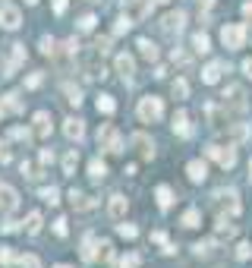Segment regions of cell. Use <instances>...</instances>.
Instances as JSON below:
<instances>
[{"label": "cell", "mask_w": 252, "mask_h": 268, "mask_svg": "<svg viewBox=\"0 0 252 268\" xmlns=\"http://www.w3.org/2000/svg\"><path fill=\"white\" fill-rule=\"evenodd\" d=\"M19 265H22V268H41L35 256H22V259H19Z\"/></svg>", "instance_id": "cell-47"}, {"label": "cell", "mask_w": 252, "mask_h": 268, "mask_svg": "<svg viewBox=\"0 0 252 268\" xmlns=\"http://www.w3.org/2000/svg\"><path fill=\"white\" fill-rule=\"evenodd\" d=\"M107 47H111V38H95V51L98 54H104Z\"/></svg>", "instance_id": "cell-50"}, {"label": "cell", "mask_w": 252, "mask_h": 268, "mask_svg": "<svg viewBox=\"0 0 252 268\" xmlns=\"http://www.w3.org/2000/svg\"><path fill=\"white\" fill-rule=\"evenodd\" d=\"M41 199L51 202V205H57V202H60V189H57V186H44V189H41Z\"/></svg>", "instance_id": "cell-30"}, {"label": "cell", "mask_w": 252, "mask_h": 268, "mask_svg": "<svg viewBox=\"0 0 252 268\" xmlns=\"http://www.w3.org/2000/svg\"><path fill=\"white\" fill-rule=\"evenodd\" d=\"M76 164H79V152H76V149H69L66 158H63V174H66V177H69V174H76Z\"/></svg>", "instance_id": "cell-25"}, {"label": "cell", "mask_w": 252, "mask_h": 268, "mask_svg": "<svg viewBox=\"0 0 252 268\" xmlns=\"http://www.w3.org/2000/svg\"><path fill=\"white\" fill-rule=\"evenodd\" d=\"M104 174H107V167H104V161H92V164H88V177H92V180H104Z\"/></svg>", "instance_id": "cell-28"}, {"label": "cell", "mask_w": 252, "mask_h": 268, "mask_svg": "<svg viewBox=\"0 0 252 268\" xmlns=\"http://www.w3.org/2000/svg\"><path fill=\"white\" fill-rule=\"evenodd\" d=\"M246 136H249V127H246V123H237V127L230 130V142H243Z\"/></svg>", "instance_id": "cell-33"}, {"label": "cell", "mask_w": 252, "mask_h": 268, "mask_svg": "<svg viewBox=\"0 0 252 268\" xmlns=\"http://www.w3.org/2000/svg\"><path fill=\"white\" fill-rule=\"evenodd\" d=\"M155 196H158V205H161V208H170V202H173L170 186H158V189H155Z\"/></svg>", "instance_id": "cell-26"}, {"label": "cell", "mask_w": 252, "mask_h": 268, "mask_svg": "<svg viewBox=\"0 0 252 268\" xmlns=\"http://www.w3.org/2000/svg\"><path fill=\"white\" fill-rule=\"evenodd\" d=\"M0 111H7V114H19V111H22V101H19V95H16V92L4 95V98H0Z\"/></svg>", "instance_id": "cell-19"}, {"label": "cell", "mask_w": 252, "mask_h": 268, "mask_svg": "<svg viewBox=\"0 0 252 268\" xmlns=\"http://www.w3.org/2000/svg\"><path fill=\"white\" fill-rule=\"evenodd\" d=\"M32 127H35V136L47 139V136H51V114H47V111H38V114L32 117Z\"/></svg>", "instance_id": "cell-13"}, {"label": "cell", "mask_w": 252, "mask_h": 268, "mask_svg": "<svg viewBox=\"0 0 252 268\" xmlns=\"http://www.w3.org/2000/svg\"><path fill=\"white\" fill-rule=\"evenodd\" d=\"M249 256H252V246L249 243H240L237 246V259H249Z\"/></svg>", "instance_id": "cell-45"}, {"label": "cell", "mask_w": 252, "mask_h": 268, "mask_svg": "<svg viewBox=\"0 0 252 268\" xmlns=\"http://www.w3.org/2000/svg\"><path fill=\"white\" fill-rule=\"evenodd\" d=\"M114 111H117V101L111 95H101L98 98V114H114Z\"/></svg>", "instance_id": "cell-27"}, {"label": "cell", "mask_w": 252, "mask_h": 268, "mask_svg": "<svg viewBox=\"0 0 252 268\" xmlns=\"http://www.w3.org/2000/svg\"><path fill=\"white\" fill-rule=\"evenodd\" d=\"M4 230H7V234H16V230H19V224H16V221H7Z\"/></svg>", "instance_id": "cell-54"}, {"label": "cell", "mask_w": 252, "mask_h": 268, "mask_svg": "<svg viewBox=\"0 0 252 268\" xmlns=\"http://www.w3.org/2000/svg\"><path fill=\"white\" fill-rule=\"evenodd\" d=\"M95 249H98V240H95V234H85V240H82V259L85 262H95Z\"/></svg>", "instance_id": "cell-21"}, {"label": "cell", "mask_w": 252, "mask_h": 268, "mask_svg": "<svg viewBox=\"0 0 252 268\" xmlns=\"http://www.w3.org/2000/svg\"><path fill=\"white\" fill-rule=\"evenodd\" d=\"M224 107L233 114H243L246 111V92L240 85H227V92H224Z\"/></svg>", "instance_id": "cell-6"}, {"label": "cell", "mask_w": 252, "mask_h": 268, "mask_svg": "<svg viewBox=\"0 0 252 268\" xmlns=\"http://www.w3.org/2000/svg\"><path fill=\"white\" fill-rule=\"evenodd\" d=\"M38 230H41V211H32L29 218H26V234H29V237H35Z\"/></svg>", "instance_id": "cell-24"}, {"label": "cell", "mask_w": 252, "mask_h": 268, "mask_svg": "<svg viewBox=\"0 0 252 268\" xmlns=\"http://www.w3.org/2000/svg\"><path fill=\"white\" fill-rule=\"evenodd\" d=\"M26 85H29V88H38V85H41V73H32V76L26 79Z\"/></svg>", "instance_id": "cell-51"}, {"label": "cell", "mask_w": 252, "mask_h": 268, "mask_svg": "<svg viewBox=\"0 0 252 268\" xmlns=\"http://www.w3.org/2000/svg\"><path fill=\"white\" fill-rule=\"evenodd\" d=\"M114 66H117V73H120L123 79H133V73H136V60L130 57V54H117Z\"/></svg>", "instance_id": "cell-14"}, {"label": "cell", "mask_w": 252, "mask_h": 268, "mask_svg": "<svg viewBox=\"0 0 252 268\" xmlns=\"http://www.w3.org/2000/svg\"><path fill=\"white\" fill-rule=\"evenodd\" d=\"M0 26L4 29H19L22 26V13H19V7H13V4H0Z\"/></svg>", "instance_id": "cell-9"}, {"label": "cell", "mask_w": 252, "mask_h": 268, "mask_svg": "<svg viewBox=\"0 0 252 268\" xmlns=\"http://www.w3.org/2000/svg\"><path fill=\"white\" fill-rule=\"evenodd\" d=\"M82 73H85V79H104L107 73H104V63H101V54L98 51H92L88 57H82Z\"/></svg>", "instance_id": "cell-7"}, {"label": "cell", "mask_w": 252, "mask_h": 268, "mask_svg": "<svg viewBox=\"0 0 252 268\" xmlns=\"http://www.w3.org/2000/svg\"><path fill=\"white\" fill-rule=\"evenodd\" d=\"M136 265H139V256H136V253H130V256L120 259V268H136Z\"/></svg>", "instance_id": "cell-43"}, {"label": "cell", "mask_w": 252, "mask_h": 268, "mask_svg": "<svg viewBox=\"0 0 252 268\" xmlns=\"http://www.w3.org/2000/svg\"><path fill=\"white\" fill-rule=\"evenodd\" d=\"M79 29H82V32H92V29H95V16H92V13H85L82 19H79Z\"/></svg>", "instance_id": "cell-40"}, {"label": "cell", "mask_w": 252, "mask_h": 268, "mask_svg": "<svg viewBox=\"0 0 252 268\" xmlns=\"http://www.w3.org/2000/svg\"><path fill=\"white\" fill-rule=\"evenodd\" d=\"M199 221H202V214L195 211V208H189V211L183 214V227H189V230H192V227H199Z\"/></svg>", "instance_id": "cell-31"}, {"label": "cell", "mask_w": 252, "mask_h": 268, "mask_svg": "<svg viewBox=\"0 0 252 268\" xmlns=\"http://www.w3.org/2000/svg\"><path fill=\"white\" fill-rule=\"evenodd\" d=\"M205 114H208V120H211V127H224V123H221V111H218L214 104L205 107Z\"/></svg>", "instance_id": "cell-36"}, {"label": "cell", "mask_w": 252, "mask_h": 268, "mask_svg": "<svg viewBox=\"0 0 252 268\" xmlns=\"http://www.w3.org/2000/svg\"><path fill=\"white\" fill-rule=\"evenodd\" d=\"M243 16H246V19H252V0H246V4H243Z\"/></svg>", "instance_id": "cell-55"}, {"label": "cell", "mask_w": 252, "mask_h": 268, "mask_svg": "<svg viewBox=\"0 0 252 268\" xmlns=\"http://www.w3.org/2000/svg\"><path fill=\"white\" fill-rule=\"evenodd\" d=\"M57 268H69V265H57Z\"/></svg>", "instance_id": "cell-60"}, {"label": "cell", "mask_w": 252, "mask_h": 268, "mask_svg": "<svg viewBox=\"0 0 252 268\" xmlns=\"http://www.w3.org/2000/svg\"><path fill=\"white\" fill-rule=\"evenodd\" d=\"M54 13L63 16V13H66V0H54Z\"/></svg>", "instance_id": "cell-52"}, {"label": "cell", "mask_w": 252, "mask_h": 268, "mask_svg": "<svg viewBox=\"0 0 252 268\" xmlns=\"http://www.w3.org/2000/svg\"><path fill=\"white\" fill-rule=\"evenodd\" d=\"M26 4H38V0H26Z\"/></svg>", "instance_id": "cell-59"}, {"label": "cell", "mask_w": 252, "mask_h": 268, "mask_svg": "<svg viewBox=\"0 0 252 268\" xmlns=\"http://www.w3.org/2000/svg\"><path fill=\"white\" fill-rule=\"evenodd\" d=\"M41 54H47V57H51V54H57V41L44 35V38H41Z\"/></svg>", "instance_id": "cell-39"}, {"label": "cell", "mask_w": 252, "mask_h": 268, "mask_svg": "<svg viewBox=\"0 0 252 268\" xmlns=\"http://www.w3.org/2000/svg\"><path fill=\"white\" fill-rule=\"evenodd\" d=\"M148 13H152V0H136V4L130 7V13H126V16H130L133 22H139L142 16H148Z\"/></svg>", "instance_id": "cell-20"}, {"label": "cell", "mask_w": 252, "mask_h": 268, "mask_svg": "<svg viewBox=\"0 0 252 268\" xmlns=\"http://www.w3.org/2000/svg\"><path fill=\"white\" fill-rule=\"evenodd\" d=\"M13 158V152H10V145H7V142H0V161H4V164H7V161Z\"/></svg>", "instance_id": "cell-49"}, {"label": "cell", "mask_w": 252, "mask_h": 268, "mask_svg": "<svg viewBox=\"0 0 252 268\" xmlns=\"http://www.w3.org/2000/svg\"><path fill=\"white\" fill-rule=\"evenodd\" d=\"M63 136H66L69 142H79V139L85 136V123H82V120H76V117L63 120Z\"/></svg>", "instance_id": "cell-12"}, {"label": "cell", "mask_w": 252, "mask_h": 268, "mask_svg": "<svg viewBox=\"0 0 252 268\" xmlns=\"http://www.w3.org/2000/svg\"><path fill=\"white\" fill-rule=\"evenodd\" d=\"M10 136H13V139H22V142H29V139H32V133H29V130H22V127H16Z\"/></svg>", "instance_id": "cell-46"}, {"label": "cell", "mask_w": 252, "mask_h": 268, "mask_svg": "<svg viewBox=\"0 0 252 268\" xmlns=\"http://www.w3.org/2000/svg\"><path fill=\"white\" fill-rule=\"evenodd\" d=\"M170 92H173V98H186V95H189V85H186V79H177V82L170 85Z\"/></svg>", "instance_id": "cell-34"}, {"label": "cell", "mask_w": 252, "mask_h": 268, "mask_svg": "<svg viewBox=\"0 0 252 268\" xmlns=\"http://www.w3.org/2000/svg\"><path fill=\"white\" fill-rule=\"evenodd\" d=\"M54 230H57V237H66V218H57V221H54Z\"/></svg>", "instance_id": "cell-48"}, {"label": "cell", "mask_w": 252, "mask_h": 268, "mask_svg": "<svg viewBox=\"0 0 252 268\" xmlns=\"http://www.w3.org/2000/svg\"><path fill=\"white\" fill-rule=\"evenodd\" d=\"M98 145L104 152H111V155H120L123 152V139L117 136V130L111 127V123H104V127L98 130Z\"/></svg>", "instance_id": "cell-4"}, {"label": "cell", "mask_w": 252, "mask_h": 268, "mask_svg": "<svg viewBox=\"0 0 252 268\" xmlns=\"http://www.w3.org/2000/svg\"><path fill=\"white\" fill-rule=\"evenodd\" d=\"M195 4H199V7H202V10H208V7H211V4H214V0H195Z\"/></svg>", "instance_id": "cell-57"}, {"label": "cell", "mask_w": 252, "mask_h": 268, "mask_svg": "<svg viewBox=\"0 0 252 268\" xmlns=\"http://www.w3.org/2000/svg\"><path fill=\"white\" fill-rule=\"evenodd\" d=\"M173 133H177V136H183V139H189V136H192L189 114H186V111H177V114H173Z\"/></svg>", "instance_id": "cell-16"}, {"label": "cell", "mask_w": 252, "mask_h": 268, "mask_svg": "<svg viewBox=\"0 0 252 268\" xmlns=\"http://www.w3.org/2000/svg\"><path fill=\"white\" fill-rule=\"evenodd\" d=\"M126 211H130V199H126V196H111V202H107V214H111L114 221H123L126 218Z\"/></svg>", "instance_id": "cell-10"}, {"label": "cell", "mask_w": 252, "mask_h": 268, "mask_svg": "<svg viewBox=\"0 0 252 268\" xmlns=\"http://www.w3.org/2000/svg\"><path fill=\"white\" fill-rule=\"evenodd\" d=\"M192 47L199 51V54H208V51H211V41H208V35H205V32H199V35L192 38Z\"/></svg>", "instance_id": "cell-29"}, {"label": "cell", "mask_w": 252, "mask_h": 268, "mask_svg": "<svg viewBox=\"0 0 252 268\" xmlns=\"http://www.w3.org/2000/svg\"><path fill=\"white\" fill-rule=\"evenodd\" d=\"M161 117H164V104H161L158 95H145L139 101V120L142 123H158Z\"/></svg>", "instance_id": "cell-2"}, {"label": "cell", "mask_w": 252, "mask_h": 268, "mask_svg": "<svg viewBox=\"0 0 252 268\" xmlns=\"http://www.w3.org/2000/svg\"><path fill=\"white\" fill-rule=\"evenodd\" d=\"M211 246H214L211 240H202V243H195L192 249H195V256H208V253H211Z\"/></svg>", "instance_id": "cell-41"}, {"label": "cell", "mask_w": 252, "mask_h": 268, "mask_svg": "<svg viewBox=\"0 0 252 268\" xmlns=\"http://www.w3.org/2000/svg\"><path fill=\"white\" fill-rule=\"evenodd\" d=\"M51 161H54V152L44 149V152H41V164H51Z\"/></svg>", "instance_id": "cell-53"}, {"label": "cell", "mask_w": 252, "mask_h": 268, "mask_svg": "<svg viewBox=\"0 0 252 268\" xmlns=\"http://www.w3.org/2000/svg\"><path fill=\"white\" fill-rule=\"evenodd\" d=\"M249 180H252V161H249Z\"/></svg>", "instance_id": "cell-58"}, {"label": "cell", "mask_w": 252, "mask_h": 268, "mask_svg": "<svg viewBox=\"0 0 252 268\" xmlns=\"http://www.w3.org/2000/svg\"><path fill=\"white\" fill-rule=\"evenodd\" d=\"M133 145L139 149L142 158H152V155H155V145H152V139H148L145 133H136V136H133Z\"/></svg>", "instance_id": "cell-18"}, {"label": "cell", "mask_w": 252, "mask_h": 268, "mask_svg": "<svg viewBox=\"0 0 252 268\" xmlns=\"http://www.w3.org/2000/svg\"><path fill=\"white\" fill-rule=\"evenodd\" d=\"M221 41H224V47H230V51L243 47V44H246V26H243V22L224 26V29H221Z\"/></svg>", "instance_id": "cell-3"}, {"label": "cell", "mask_w": 252, "mask_h": 268, "mask_svg": "<svg viewBox=\"0 0 252 268\" xmlns=\"http://www.w3.org/2000/svg\"><path fill=\"white\" fill-rule=\"evenodd\" d=\"M183 26H186V13L183 10H170L164 19H161V32H164V35H180Z\"/></svg>", "instance_id": "cell-8"}, {"label": "cell", "mask_w": 252, "mask_h": 268, "mask_svg": "<svg viewBox=\"0 0 252 268\" xmlns=\"http://www.w3.org/2000/svg\"><path fill=\"white\" fill-rule=\"evenodd\" d=\"M117 234L126 237V240H136V237H139V230H136L133 224H120V227H117Z\"/></svg>", "instance_id": "cell-37"}, {"label": "cell", "mask_w": 252, "mask_h": 268, "mask_svg": "<svg viewBox=\"0 0 252 268\" xmlns=\"http://www.w3.org/2000/svg\"><path fill=\"white\" fill-rule=\"evenodd\" d=\"M243 73H246V76L252 79V60H243Z\"/></svg>", "instance_id": "cell-56"}, {"label": "cell", "mask_w": 252, "mask_h": 268, "mask_svg": "<svg viewBox=\"0 0 252 268\" xmlns=\"http://www.w3.org/2000/svg\"><path fill=\"white\" fill-rule=\"evenodd\" d=\"M240 196L237 189H221L214 192V211H218V218H237L240 214Z\"/></svg>", "instance_id": "cell-1"}, {"label": "cell", "mask_w": 252, "mask_h": 268, "mask_svg": "<svg viewBox=\"0 0 252 268\" xmlns=\"http://www.w3.org/2000/svg\"><path fill=\"white\" fill-rule=\"evenodd\" d=\"M218 234L221 237H233V234H237V227L230 224V218H218Z\"/></svg>", "instance_id": "cell-32"}, {"label": "cell", "mask_w": 252, "mask_h": 268, "mask_svg": "<svg viewBox=\"0 0 252 268\" xmlns=\"http://www.w3.org/2000/svg\"><path fill=\"white\" fill-rule=\"evenodd\" d=\"M186 174H189V180H192V183H202L205 177H208L205 161H189V164H186Z\"/></svg>", "instance_id": "cell-17"}, {"label": "cell", "mask_w": 252, "mask_h": 268, "mask_svg": "<svg viewBox=\"0 0 252 268\" xmlns=\"http://www.w3.org/2000/svg\"><path fill=\"white\" fill-rule=\"evenodd\" d=\"M69 199H73V205L79 208V211H88V208H95V199H92V196H85V192H69Z\"/></svg>", "instance_id": "cell-22"}, {"label": "cell", "mask_w": 252, "mask_h": 268, "mask_svg": "<svg viewBox=\"0 0 252 268\" xmlns=\"http://www.w3.org/2000/svg\"><path fill=\"white\" fill-rule=\"evenodd\" d=\"M98 249H101V259H104V262H114V246H111V243H101Z\"/></svg>", "instance_id": "cell-42"}, {"label": "cell", "mask_w": 252, "mask_h": 268, "mask_svg": "<svg viewBox=\"0 0 252 268\" xmlns=\"http://www.w3.org/2000/svg\"><path fill=\"white\" fill-rule=\"evenodd\" d=\"M16 208H19V192L7 183H0V211H16Z\"/></svg>", "instance_id": "cell-11"}, {"label": "cell", "mask_w": 252, "mask_h": 268, "mask_svg": "<svg viewBox=\"0 0 252 268\" xmlns=\"http://www.w3.org/2000/svg\"><path fill=\"white\" fill-rule=\"evenodd\" d=\"M0 262H4V265H13V262H16V256H13V249H7V246H0Z\"/></svg>", "instance_id": "cell-44"}, {"label": "cell", "mask_w": 252, "mask_h": 268, "mask_svg": "<svg viewBox=\"0 0 252 268\" xmlns=\"http://www.w3.org/2000/svg\"><path fill=\"white\" fill-rule=\"evenodd\" d=\"M221 73H224V60H211V63L202 69V82H205V85H214V82L221 79Z\"/></svg>", "instance_id": "cell-15"}, {"label": "cell", "mask_w": 252, "mask_h": 268, "mask_svg": "<svg viewBox=\"0 0 252 268\" xmlns=\"http://www.w3.org/2000/svg\"><path fill=\"white\" fill-rule=\"evenodd\" d=\"M133 29V19L130 16H120V19L114 22V35H123V32H130Z\"/></svg>", "instance_id": "cell-35"}, {"label": "cell", "mask_w": 252, "mask_h": 268, "mask_svg": "<svg viewBox=\"0 0 252 268\" xmlns=\"http://www.w3.org/2000/svg\"><path fill=\"white\" fill-rule=\"evenodd\" d=\"M205 155L214 158L221 167H233V164H237V149H233V145H208Z\"/></svg>", "instance_id": "cell-5"}, {"label": "cell", "mask_w": 252, "mask_h": 268, "mask_svg": "<svg viewBox=\"0 0 252 268\" xmlns=\"http://www.w3.org/2000/svg\"><path fill=\"white\" fill-rule=\"evenodd\" d=\"M139 54H142V57H145V60H158V44L155 41H148V38H139Z\"/></svg>", "instance_id": "cell-23"}, {"label": "cell", "mask_w": 252, "mask_h": 268, "mask_svg": "<svg viewBox=\"0 0 252 268\" xmlns=\"http://www.w3.org/2000/svg\"><path fill=\"white\" fill-rule=\"evenodd\" d=\"M66 101L79 107V104H82V92H79V88H73V85H66Z\"/></svg>", "instance_id": "cell-38"}]
</instances>
